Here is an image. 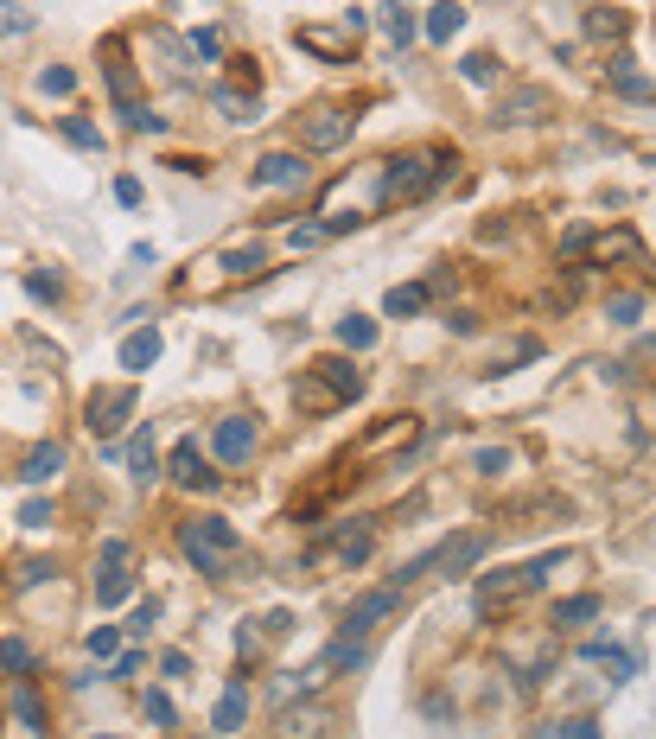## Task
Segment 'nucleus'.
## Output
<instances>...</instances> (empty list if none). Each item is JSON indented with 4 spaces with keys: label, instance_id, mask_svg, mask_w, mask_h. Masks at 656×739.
Returning a JSON list of instances; mask_svg holds the SVG:
<instances>
[{
    "label": "nucleus",
    "instance_id": "obj_1",
    "mask_svg": "<svg viewBox=\"0 0 656 739\" xmlns=\"http://www.w3.org/2000/svg\"><path fill=\"white\" fill-rule=\"evenodd\" d=\"M179 548H185V561H192L198 574H211V580H236V574H243V561H249L243 529L223 523V517H192V523H179Z\"/></svg>",
    "mask_w": 656,
    "mask_h": 739
},
{
    "label": "nucleus",
    "instance_id": "obj_2",
    "mask_svg": "<svg viewBox=\"0 0 656 739\" xmlns=\"http://www.w3.org/2000/svg\"><path fill=\"white\" fill-rule=\"evenodd\" d=\"M459 166L453 147H414V153H395V160H383V179H376V198L383 204H414L427 198L434 185Z\"/></svg>",
    "mask_w": 656,
    "mask_h": 739
},
{
    "label": "nucleus",
    "instance_id": "obj_3",
    "mask_svg": "<svg viewBox=\"0 0 656 739\" xmlns=\"http://www.w3.org/2000/svg\"><path fill=\"white\" fill-rule=\"evenodd\" d=\"M102 77H109L115 115H122L134 134H166V122L147 109V96H141V77H134V64H128V39H122V32H109V39H102Z\"/></svg>",
    "mask_w": 656,
    "mask_h": 739
},
{
    "label": "nucleus",
    "instance_id": "obj_4",
    "mask_svg": "<svg viewBox=\"0 0 656 739\" xmlns=\"http://www.w3.org/2000/svg\"><path fill=\"white\" fill-rule=\"evenodd\" d=\"M134 408H141L134 383H102V389H90V402H83V427H90L96 440H115L134 421Z\"/></svg>",
    "mask_w": 656,
    "mask_h": 739
},
{
    "label": "nucleus",
    "instance_id": "obj_5",
    "mask_svg": "<svg viewBox=\"0 0 656 739\" xmlns=\"http://www.w3.org/2000/svg\"><path fill=\"white\" fill-rule=\"evenodd\" d=\"M351 128H357L351 109H338V102H313V109L300 115V147L306 153H338L344 141H351Z\"/></svg>",
    "mask_w": 656,
    "mask_h": 739
},
{
    "label": "nucleus",
    "instance_id": "obj_6",
    "mask_svg": "<svg viewBox=\"0 0 656 739\" xmlns=\"http://www.w3.org/2000/svg\"><path fill=\"white\" fill-rule=\"evenodd\" d=\"M166 478H172L179 491H217V485H223V472H211V453H204L192 434L166 453Z\"/></svg>",
    "mask_w": 656,
    "mask_h": 739
},
{
    "label": "nucleus",
    "instance_id": "obj_7",
    "mask_svg": "<svg viewBox=\"0 0 656 739\" xmlns=\"http://www.w3.org/2000/svg\"><path fill=\"white\" fill-rule=\"evenodd\" d=\"M325 727H332V701H319V695L274 708V739H325Z\"/></svg>",
    "mask_w": 656,
    "mask_h": 739
},
{
    "label": "nucleus",
    "instance_id": "obj_8",
    "mask_svg": "<svg viewBox=\"0 0 656 739\" xmlns=\"http://www.w3.org/2000/svg\"><path fill=\"white\" fill-rule=\"evenodd\" d=\"M395 599H402V593H395V587H370V593H357V599H351V606H344V625H338V638H351V644H364V638H370V631H376V625H383V618L395 612Z\"/></svg>",
    "mask_w": 656,
    "mask_h": 739
},
{
    "label": "nucleus",
    "instance_id": "obj_9",
    "mask_svg": "<svg viewBox=\"0 0 656 739\" xmlns=\"http://www.w3.org/2000/svg\"><path fill=\"white\" fill-rule=\"evenodd\" d=\"M548 115H555V96H548L542 90V83H516V90H504V96H497V115H491V122L497 128H529V122H548Z\"/></svg>",
    "mask_w": 656,
    "mask_h": 739
},
{
    "label": "nucleus",
    "instance_id": "obj_10",
    "mask_svg": "<svg viewBox=\"0 0 656 739\" xmlns=\"http://www.w3.org/2000/svg\"><path fill=\"white\" fill-rule=\"evenodd\" d=\"M313 179V166L300 160V153H262V160L249 166V185H262V192H293V185Z\"/></svg>",
    "mask_w": 656,
    "mask_h": 739
},
{
    "label": "nucleus",
    "instance_id": "obj_11",
    "mask_svg": "<svg viewBox=\"0 0 656 739\" xmlns=\"http://www.w3.org/2000/svg\"><path fill=\"white\" fill-rule=\"evenodd\" d=\"M293 45L313 51L325 64H357V32H332V26H293Z\"/></svg>",
    "mask_w": 656,
    "mask_h": 739
},
{
    "label": "nucleus",
    "instance_id": "obj_12",
    "mask_svg": "<svg viewBox=\"0 0 656 739\" xmlns=\"http://www.w3.org/2000/svg\"><path fill=\"white\" fill-rule=\"evenodd\" d=\"M306 376H313V383H319L325 395H332L338 408H344V402H357V395H364V370H357L351 357H319V364L306 370Z\"/></svg>",
    "mask_w": 656,
    "mask_h": 739
},
{
    "label": "nucleus",
    "instance_id": "obj_13",
    "mask_svg": "<svg viewBox=\"0 0 656 739\" xmlns=\"http://www.w3.org/2000/svg\"><path fill=\"white\" fill-rule=\"evenodd\" d=\"M535 580H529V567H504V574H485L478 580V593H472V606H478V618H491L497 606H510L516 593H529Z\"/></svg>",
    "mask_w": 656,
    "mask_h": 739
},
{
    "label": "nucleus",
    "instance_id": "obj_14",
    "mask_svg": "<svg viewBox=\"0 0 656 739\" xmlns=\"http://www.w3.org/2000/svg\"><path fill=\"white\" fill-rule=\"evenodd\" d=\"M211 453L223 459V466H249V453H255V421H249V415H230V421H217V434H211Z\"/></svg>",
    "mask_w": 656,
    "mask_h": 739
},
{
    "label": "nucleus",
    "instance_id": "obj_15",
    "mask_svg": "<svg viewBox=\"0 0 656 739\" xmlns=\"http://www.w3.org/2000/svg\"><path fill=\"white\" fill-rule=\"evenodd\" d=\"M160 472L166 466H160V446H153V427L141 421V427H134V440H128V478H134V485H153Z\"/></svg>",
    "mask_w": 656,
    "mask_h": 739
},
{
    "label": "nucleus",
    "instance_id": "obj_16",
    "mask_svg": "<svg viewBox=\"0 0 656 739\" xmlns=\"http://www.w3.org/2000/svg\"><path fill=\"white\" fill-rule=\"evenodd\" d=\"M58 466H64V446H58V440L32 446V453L20 459V485H51V478H58Z\"/></svg>",
    "mask_w": 656,
    "mask_h": 739
},
{
    "label": "nucleus",
    "instance_id": "obj_17",
    "mask_svg": "<svg viewBox=\"0 0 656 739\" xmlns=\"http://www.w3.org/2000/svg\"><path fill=\"white\" fill-rule=\"evenodd\" d=\"M421 32H427V39H434V45H453L459 32H465V7H459V0H440V7H427Z\"/></svg>",
    "mask_w": 656,
    "mask_h": 739
},
{
    "label": "nucleus",
    "instance_id": "obj_18",
    "mask_svg": "<svg viewBox=\"0 0 656 739\" xmlns=\"http://www.w3.org/2000/svg\"><path fill=\"white\" fill-rule=\"evenodd\" d=\"M606 77H612V90L625 96V102H656V83L631 71V58H625V51H618V58L606 64Z\"/></svg>",
    "mask_w": 656,
    "mask_h": 739
},
{
    "label": "nucleus",
    "instance_id": "obj_19",
    "mask_svg": "<svg viewBox=\"0 0 656 739\" xmlns=\"http://www.w3.org/2000/svg\"><path fill=\"white\" fill-rule=\"evenodd\" d=\"M586 618H599V593H574V599H555V612H548V625H555V631H580Z\"/></svg>",
    "mask_w": 656,
    "mask_h": 739
},
{
    "label": "nucleus",
    "instance_id": "obj_20",
    "mask_svg": "<svg viewBox=\"0 0 656 739\" xmlns=\"http://www.w3.org/2000/svg\"><path fill=\"white\" fill-rule=\"evenodd\" d=\"M243 720H249V689H243V682H230L223 701H217V714H211V727L217 733H243Z\"/></svg>",
    "mask_w": 656,
    "mask_h": 739
},
{
    "label": "nucleus",
    "instance_id": "obj_21",
    "mask_svg": "<svg viewBox=\"0 0 656 739\" xmlns=\"http://www.w3.org/2000/svg\"><path fill=\"white\" fill-rule=\"evenodd\" d=\"M376 26L389 32V45H395V51H402V45L414 39V32H421V20H414V13L402 7V0H383V7H376Z\"/></svg>",
    "mask_w": 656,
    "mask_h": 739
},
{
    "label": "nucleus",
    "instance_id": "obj_22",
    "mask_svg": "<svg viewBox=\"0 0 656 739\" xmlns=\"http://www.w3.org/2000/svg\"><path fill=\"white\" fill-rule=\"evenodd\" d=\"M427 300H434V294H427V281H408V287H389V294H383V313L389 319H414Z\"/></svg>",
    "mask_w": 656,
    "mask_h": 739
},
{
    "label": "nucleus",
    "instance_id": "obj_23",
    "mask_svg": "<svg viewBox=\"0 0 656 739\" xmlns=\"http://www.w3.org/2000/svg\"><path fill=\"white\" fill-rule=\"evenodd\" d=\"M211 102H217V115H223V122H236V128H243V122H262V115H255V96H243L236 83L211 90Z\"/></svg>",
    "mask_w": 656,
    "mask_h": 739
},
{
    "label": "nucleus",
    "instance_id": "obj_24",
    "mask_svg": "<svg viewBox=\"0 0 656 739\" xmlns=\"http://www.w3.org/2000/svg\"><path fill=\"white\" fill-rule=\"evenodd\" d=\"M153 357H160V332H153V325H147V332H128V338H122V370H147Z\"/></svg>",
    "mask_w": 656,
    "mask_h": 739
},
{
    "label": "nucleus",
    "instance_id": "obj_25",
    "mask_svg": "<svg viewBox=\"0 0 656 739\" xmlns=\"http://www.w3.org/2000/svg\"><path fill=\"white\" fill-rule=\"evenodd\" d=\"M338 345L351 351V357H357V351H370V345H376V319H364V313H344V319H338Z\"/></svg>",
    "mask_w": 656,
    "mask_h": 739
},
{
    "label": "nucleus",
    "instance_id": "obj_26",
    "mask_svg": "<svg viewBox=\"0 0 656 739\" xmlns=\"http://www.w3.org/2000/svg\"><path fill=\"white\" fill-rule=\"evenodd\" d=\"M580 657H586V663H612V669H618V682H625V676H637V657H631L625 644H606V638H593V644L580 650Z\"/></svg>",
    "mask_w": 656,
    "mask_h": 739
},
{
    "label": "nucleus",
    "instance_id": "obj_27",
    "mask_svg": "<svg viewBox=\"0 0 656 739\" xmlns=\"http://www.w3.org/2000/svg\"><path fill=\"white\" fill-rule=\"evenodd\" d=\"M395 440H414V415H389L376 434H364V446H357V453H383V446H395Z\"/></svg>",
    "mask_w": 656,
    "mask_h": 739
},
{
    "label": "nucleus",
    "instance_id": "obj_28",
    "mask_svg": "<svg viewBox=\"0 0 656 739\" xmlns=\"http://www.w3.org/2000/svg\"><path fill=\"white\" fill-rule=\"evenodd\" d=\"M128 593H134V574H128V567H102V580H96V606H122Z\"/></svg>",
    "mask_w": 656,
    "mask_h": 739
},
{
    "label": "nucleus",
    "instance_id": "obj_29",
    "mask_svg": "<svg viewBox=\"0 0 656 739\" xmlns=\"http://www.w3.org/2000/svg\"><path fill=\"white\" fill-rule=\"evenodd\" d=\"M625 13H618V7H593V13H586V32H593V39H625Z\"/></svg>",
    "mask_w": 656,
    "mask_h": 739
},
{
    "label": "nucleus",
    "instance_id": "obj_30",
    "mask_svg": "<svg viewBox=\"0 0 656 739\" xmlns=\"http://www.w3.org/2000/svg\"><path fill=\"white\" fill-rule=\"evenodd\" d=\"M13 714H20L32 733H45V701H39V689H32V682H20V695H13Z\"/></svg>",
    "mask_w": 656,
    "mask_h": 739
},
{
    "label": "nucleus",
    "instance_id": "obj_31",
    "mask_svg": "<svg viewBox=\"0 0 656 739\" xmlns=\"http://www.w3.org/2000/svg\"><path fill=\"white\" fill-rule=\"evenodd\" d=\"M32 26H39V20H32L20 0H0V39H26Z\"/></svg>",
    "mask_w": 656,
    "mask_h": 739
},
{
    "label": "nucleus",
    "instance_id": "obj_32",
    "mask_svg": "<svg viewBox=\"0 0 656 739\" xmlns=\"http://www.w3.org/2000/svg\"><path fill=\"white\" fill-rule=\"evenodd\" d=\"M64 141L83 147V153H102V128H96V122H83V115H64Z\"/></svg>",
    "mask_w": 656,
    "mask_h": 739
},
{
    "label": "nucleus",
    "instance_id": "obj_33",
    "mask_svg": "<svg viewBox=\"0 0 656 739\" xmlns=\"http://www.w3.org/2000/svg\"><path fill=\"white\" fill-rule=\"evenodd\" d=\"M459 77H465V83H497V58H491V51H465V58H459Z\"/></svg>",
    "mask_w": 656,
    "mask_h": 739
},
{
    "label": "nucleus",
    "instance_id": "obj_34",
    "mask_svg": "<svg viewBox=\"0 0 656 739\" xmlns=\"http://www.w3.org/2000/svg\"><path fill=\"white\" fill-rule=\"evenodd\" d=\"M0 669L26 682V669H32V644H26V638H7V644H0Z\"/></svg>",
    "mask_w": 656,
    "mask_h": 739
},
{
    "label": "nucleus",
    "instance_id": "obj_35",
    "mask_svg": "<svg viewBox=\"0 0 656 739\" xmlns=\"http://www.w3.org/2000/svg\"><path fill=\"white\" fill-rule=\"evenodd\" d=\"M77 90V71L71 64H51V71H39V96H71Z\"/></svg>",
    "mask_w": 656,
    "mask_h": 739
},
{
    "label": "nucleus",
    "instance_id": "obj_36",
    "mask_svg": "<svg viewBox=\"0 0 656 739\" xmlns=\"http://www.w3.org/2000/svg\"><path fill=\"white\" fill-rule=\"evenodd\" d=\"M606 319L612 325H637V319H644V300H637V294H612L606 300Z\"/></svg>",
    "mask_w": 656,
    "mask_h": 739
},
{
    "label": "nucleus",
    "instance_id": "obj_37",
    "mask_svg": "<svg viewBox=\"0 0 656 739\" xmlns=\"http://www.w3.org/2000/svg\"><path fill=\"white\" fill-rule=\"evenodd\" d=\"M625 255H637V230H612L599 243V262H625Z\"/></svg>",
    "mask_w": 656,
    "mask_h": 739
},
{
    "label": "nucleus",
    "instance_id": "obj_38",
    "mask_svg": "<svg viewBox=\"0 0 656 739\" xmlns=\"http://www.w3.org/2000/svg\"><path fill=\"white\" fill-rule=\"evenodd\" d=\"M217 268H223V274H255V268H262V243H249V249H230Z\"/></svg>",
    "mask_w": 656,
    "mask_h": 739
},
{
    "label": "nucleus",
    "instance_id": "obj_39",
    "mask_svg": "<svg viewBox=\"0 0 656 739\" xmlns=\"http://www.w3.org/2000/svg\"><path fill=\"white\" fill-rule=\"evenodd\" d=\"M472 472H485V478H504V472H510V446H485V453L472 459Z\"/></svg>",
    "mask_w": 656,
    "mask_h": 739
},
{
    "label": "nucleus",
    "instance_id": "obj_40",
    "mask_svg": "<svg viewBox=\"0 0 656 739\" xmlns=\"http://www.w3.org/2000/svg\"><path fill=\"white\" fill-rule=\"evenodd\" d=\"M83 644H90V657H115V650H122V631H115V625H96Z\"/></svg>",
    "mask_w": 656,
    "mask_h": 739
},
{
    "label": "nucleus",
    "instance_id": "obj_41",
    "mask_svg": "<svg viewBox=\"0 0 656 739\" xmlns=\"http://www.w3.org/2000/svg\"><path fill=\"white\" fill-rule=\"evenodd\" d=\"M26 294H32V300H58L64 281H58V274H26Z\"/></svg>",
    "mask_w": 656,
    "mask_h": 739
},
{
    "label": "nucleus",
    "instance_id": "obj_42",
    "mask_svg": "<svg viewBox=\"0 0 656 739\" xmlns=\"http://www.w3.org/2000/svg\"><path fill=\"white\" fill-rule=\"evenodd\" d=\"M153 618H160V599H141V606H134V618H128V638H147Z\"/></svg>",
    "mask_w": 656,
    "mask_h": 739
},
{
    "label": "nucleus",
    "instance_id": "obj_43",
    "mask_svg": "<svg viewBox=\"0 0 656 739\" xmlns=\"http://www.w3.org/2000/svg\"><path fill=\"white\" fill-rule=\"evenodd\" d=\"M548 739H599V727H593L586 714H574V720H561V727L548 733Z\"/></svg>",
    "mask_w": 656,
    "mask_h": 739
},
{
    "label": "nucleus",
    "instance_id": "obj_44",
    "mask_svg": "<svg viewBox=\"0 0 656 739\" xmlns=\"http://www.w3.org/2000/svg\"><path fill=\"white\" fill-rule=\"evenodd\" d=\"M141 708H147V720H153V727H172V701H166L160 689H147V701H141Z\"/></svg>",
    "mask_w": 656,
    "mask_h": 739
},
{
    "label": "nucleus",
    "instance_id": "obj_45",
    "mask_svg": "<svg viewBox=\"0 0 656 739\" xmlns=\"http://www.w3.org/2000/svg\"><path fill=\"white\" fill-rule=\"evenodd\" d=\"M45 523H51V497H32L20 510V529H45Z\"/></svg>",
    "mask_w": 656,
    "mask_h": 739
},
{
    "label": "nucleus",
    "instance_id": "obj_46",
    "mask_svg": "<svg viewBox=\"0 0 656 739\" xmlns=\"http://www.w3.org/2000/svg\"><path fill=\"white\" fill-rule=\"evenodd\" d=\"M230 77H236V90H262V71H255V58H230Z\"/></svg>",
    "mask_w": 656,
    "mask_h": 739
},
{
    "label": "nucleus",
    "instance_id": "obj_47",
    "mask_svg": "<svg viewBox=\"0 0 656 739\" xmlns=\"http://www.w3.org/2000/svg\"><path fill=\"white\" fill-rule=\"evenodd\" d=\"M586 249H593V230H586V223H574V230L561 236V255H586Z\"/></svg>",
    "mask_w": 656,
    "mask_h": 739
},
{
    "label": "nucleus",
    "instance_id": "obj_48",
    "mask_svg": "<svg viewBox=\"0 0 656 739\" xmlns=\"http://www.w3.org/2000/svg\"><path fill=\"white\" fill-rule=\"evenodd\" d=\"M192 51H198V58H223V39L204 26V32H192Z\"/></svg>",
    "mask_w": 656,
    "mask_h": 739
},
{
    "label": "nucleus",
    "instance_id": "obj_49",
    "mask_svg": "<svg viewBox=\"0 0 656 739\" xmlns=\"http://www.w3.org/2000/svg\"><path fill=\"white\" fill-rule=\"evenodd\" d=\"M287 243H293V249H319V243H325V223H306V230L287 236Z\"/></svg>",
    "mask_w": 656,
    "mask_h": 739
},
{
    "label": "nucleus",
    "instance_id": "obj_50",
    "mask_svg": "<svg viewBox=\"0 0 656 739\" xmlns=\"http://www.w3.org/2000/svg\"><path fill=\"white\" fill-rule=\"evenodd\" d=\"M160 669H166V676H192V657H185V650H166Z\"/></svg>",
    "mask_w": 656,
    "mask_h": 739
},
{
    "label": "nucleus",
    "instance_id": "obj_51",
    "mask_svg": "<svg viewBox=\"0 0 656 739\" xmlns=\"http://www.w3.org/2000/svg\"><path fill=\"white\" fill-rule=\"evenodd\" d=\"M115 204H128V211H134V204H141V179H115Z\"/></svg>",
    "mask_w": 656,
    "mask_h": 739
},
{
    "label": "nucleus",
    "instance_id": "obj_52",
    "mask_svg": "<svg viewBox=\"0 0 656 739\" xmlns=\"http://www.w3.org/2000/svg\"><path fill=\"white\" fill-rule=\"evenodd\" d=\"M166 166H172V173H192V179H204V173H211L204 160H192V153H179V160H166Z\"/></svg>",
    "mask_w": 656,
    "mask_h": 739
},
{
    "label": "nucleus",
    "instance_id": "obj_53",
    "mask_svg": "<svg viewBox=\"0 0 656 739\" xmlns=\"http://www.w3.org/2000/svg\"><path fill=\"white\" fill-rule=\"evenodd\" d=\"M134 669H141V650H122V657L109 663V676H134Z\"/></svg>",
    "mask_w": 656,
    "mask_h": 739
},
{
    "label": "nucleus",
    "instance_id": "obj_54",
    "mask_svg": "<svg viewBox=\"0 0 656 739\" xmlns=\"http://www.w3.org/2000/svg\"><path fill=\"white\" fill-rule=\"evenodd\" d=\"M102 567H128V542H102Z\"/></svg>",
    "mask_w": 656,
    "mask_h": 739
},
{
    "label": "nucleus",
    "instance_id": "obj_55",
    "mask_svg": "<svg viewBox=\"0 0 656 739\" xmlns=\"http://www.w3.org/2000/svg\"><path fill=\"white\" fill-rule=\"evenodd\" d=\"M262 631H268V638H287L293 618H287V612H268V618H262Z\"/></svg>",
    "mask_w": 656,
    "mask_h": 739
},
{
    "label": "nucleus",
    "instance_id": "obj_56",
    "mask_svg": "<svg viewBox=\"0 0 656 739\" xmlns=\"http://www.w3.org/2000/svg\"><path fill=\"white\" fill-rule=\"evenodd\" d=\"M446 287H453V268H434V274H427V294H434V300L446 294Z\"/></svg>",
    "mask_w": 656,
    "mask_h": 739
},
{
    "label": "nucleus",
    "instance_id": "obj_57",
    "mask_svg": "<svg viewBox=\"0 0 656 739\" xmlns=\"http://www.w3.org/2000/svg\"><path fill=\"white\" fill-rule=\"evenodd\" d=\"M236 650H243V657H255V650H262V631L243 625V631H236Z\"/></svg>",
    "mask_w": 656,
    "mask_h": 739
},
{
    "label": "nucleus",
    "instance_id": "obj_58",
    "mask_svg": "<svg viewBox=\"0 0 656 739\" xmlns=\"http://www.w3.org/2000/svg\"><path fill=\"white\" fill-rule=\"evenodd\" d=\"M446 325H453V332H459V338H472V332H478V313H453V319H446Z\"/></svg>",
    "mask_w": 656,
    "mask_h": 739
}]
</instances>
